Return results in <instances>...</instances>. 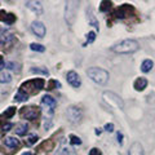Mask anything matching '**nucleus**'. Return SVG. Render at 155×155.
<instances>
[{
    "instance_id": "f257e3e1",
    "label": "nucleus",
    "mask_w": 155,
    "mask_h": 155,
    "mask_svg": "<svg viewBox=\"0 0 155 155\" xmlns=\"http://www.w3.org/2000/svg\"><path fill=\"white\" fill-rule=\"evenodd\" d=\"M138 43L134 39H124V40L119 41L118 44L111 47V51L118 53V54H130L138 51Z\"/></svg>"
},
{
    "instance_id": "f03ea898",
    "label": "nucleus",
    "mask_w": 155,
    "mask_h": 155,
    "mask_svg": "<svg viewBox=\"0 0 155 155\" xmlns=\"http://www.w3.org/2000/svg\"><path fill=\"white\" fill-rule=\"evenodd\" d=\"M87 75L91 80H93L94 83L100 84V85H105L106 83L109 81V72L101 69V67H89L88 70H87Z\"/></svg>"
},
{
    "instance_id": "7ed1b4c3",
    "label": "nucleus",
    "mask_w": 155,
    "mask_h": 155,
    "mask_svg": "<svg viewBox=\"0 0 155 155\" xmlns=\"http://www.w3.org/2000/svg\"><path fill=\"white\" fill-rule=\"evenodd\" d=\"M44 88V80L43 79H31V80H27L25 81L19 91H22L23 93H26L27 96L30 94H36L39 91H41Z\"/></svg>"
},
{
    "instance_id": "20e7f679",
    "label": "nucleus",
    "mask_w": 155,
    "mask_h": 155,
    "mask_svg": "<svg viewBox=\"0 0 155 155\" xmlns=\"http://www.w3.org/2000/svg\"><path fill=\"white\" fill-rule=\"evenodd\" d=\"M102 98H104L105 102L110 107H113V109H119V110H122V109L124 107L123 100L120 98L118 94H115L114 92H104Z\"/></svg>"
},
{
    "instance_id": "39448f33",
    "label": "nucleus",
    "mask_w": 155,
    "mask_h": 155,
    "mask_svg": "<svg viewBox=\"0 0 155 155\" xmlns=\"http://www.w3.org/2000/svg\"><path fill=\"white\" fill-rule=\"evenodd\" d=\"M66 116L69 119V122L72 124H78L81 122L83 119V111H81L79 107L76 106H70L69 109L66 110Z\"/></svg>"
},
{
    "instance_id": "423d86ee",
    "label": "nucleus",
    "mask_w": 155,
    "mask_h": 155,
    "mask_svg": "<svg viewBox=\"0 0 155 155\" xmlns=\"http://www.w3.org/2000/svg\"><path fill=\"white\" fill-rule=\"evenodd\" d=\"M133 13H134V8L132 5H129V4H123V5H120L114 12L113 16L115 18H118V19H124V18H127V17L133 16Z\"/></svg>"
},
{
    "instance_id": "0eeeda50",
    "label": "nucleus",
    "mask_w": 155,
    "mask_h": 155,
    "mask_svg": "<svg viewBox=\"0 0 155 155\" xmlns=\"http://www.w3.org/2000/svg\"><path fill=\"white\" fill-rule=\"evenodd\" d=\"M19 114H21L23 119L35 120L39 118V115H40V110H39V107H35V106H27V107H22Z\"/></svg>"
},
{
    "instance_id": "6e6552de",
    "label": "nucleus",
    "mask_w": 155,
    "mask_h": 155,
    "mask_svg": "<svg viewBox=\"0 0 155 155\" xmlns=\"http://www.w3.org/2000/svg\"><path fill=\"white\" fill-rule=\"evenodd\" d=\"M76 7H78V3L76 2H69L66 3V8H65V18H66V22L71 26L72 22H74V18H75V13H76Z\"/></svg>"
},
{
    "instance_id": "1a4fd4ad",
    "label": "nucleus",
    "mask_w": 155,
    "mask_h": 155,
    "mask_svg": "<svg viewBox=\"0 0 155 155\" xmlns=\"http://www.w3.org/2000/svg\"><path fill=\"white\" fill-rule=\"evenodd\" d=\"M31 31L35 34L38 38H44L45 32H47V28L44 26V23H41L40 21H34L31 23Z\"/></svg>"
},
{
    "instance_id": "9d476101",
    "label": "nucleus",
    "mask_w": 155,
    "mask_h": 155,
    "mask_svg": "<svg viewBox=\"0 0 155 155\" xmlns=\"http://www.w3.org/2000/svg\"><path fill=\"white\" fill-rule=\"evenodd\" d=\"M66 80L67 83H69L71 87H74V88H79L81 85V80H80V76L78 75V72L75 71H69L66 74Z\"/></svg>"
},
{
    "instance_id": "9b49d317",
    "label": "nucleus",
    "mask_w": 155,
    "mask_h": 155,
    "mask_svg": "<svg viewBox=\"0 0 155 155\" xmlns=\"http://www.w3.org/2000/svg\"><path fill=\"white\" fill-rule=\"evenodd\" d=\"M13 41H14V36L12 34L7 32L5 30H3V28H0V47L9 45V44H12Z\"/></svg>"
},
{
    "instance_id": "f8f14e48",
    "label": "nucleus",
    "mask_w": 155,
    "mask_h": 155,
    "mask_svg": "<svg viewBox=\"0 0 155 155\" xmlns=\"http://www.w3.org/2000/svg\"><path fill=\"white\" fill-rule=\"evenodd\" d=\"M41 105L44 106L45 109H51V110L54 111L56 106H57V101H56V98H53L52 96L45 94V96L41 98Z\"/></svg>"
},
{
    "instance_id": "ddd939ff",
    "label": "nucleus",
    "mask_w": 155,
    "mask_h": 155,
    "mask_svg": "<svg viewBox=\"0 0 155 155\" xmlns=\"http://www.w3.org/2000/svg\"><path fill=\"white\" fill-rule=\"evenodd\" d=\"M25 5L32 11L36 16H41L43 14V7H41V3L40 2H26Z\"/></svg>"
},
{
    "instance_id": "4468645a",
    "label": "nucleus",
    "mask_w": 155,
    "mask_h": 155,
    "mask_svg": "<svg viewBox=\"0 0 155 155\" xmlns=\"http://www.w3.org/2000/svg\"><path fill=\"white\" fill-rule=\"evenodd\" d=\"M147 83H149V81H147L146 78L140 76V78H137V79L134 80V84H133V87H134V89H136V91L141 92V91H143V89L147 87Z\"/></svg>"
},
{
    "instance_id": "2eb2a0df",
    "label": "nucleus",
    "mask_w": 155,
    "mask_h": 155,
    "mask_svg": "<svg viewBox=\"0 0 155 155\" xmlns=\"http://www.w3.org/2000/svg\"><path fill=\"white\" fill-rule=\"evenodd\" d=\"M128 155H143V147L140 142H134L132 143V146L129 147V153Z\"/></svg>"
},
{
    "instance_id": "dca6fc26",
    "label": "nucleus",
    "mask_w": 155,
    "mask_h": 155,
    "mask_svg": "<svg viewBox=\"0 0 155 155\" xmlns=\"http://www.w3.org/2000/svg\"><path fill=\"white\" fill-rule=\"evenodd\" d=\"M87 14H88V22H89V25L93 26L96 30H100L98 21L96 19V16L93 14V11H92V8H88V11H87Z\"/></svg>"
},
{
    "instance_id": "f3484780",
    "label": "nucleus",
    "mask_w": 155,
    "mask_h": 155,
    "mask_svg": "<svg viewBox=\"0 0 155 155\" xmlns=\"http://www.w3.org/2000/svg\"><path fill=\"white\" fill-rule=\"evenodd\" d=\"M16 134L17 136H25L28 132V125L26 123H19L16 125Z\"/></svg>"
},
{
    "instance_id": "a211bd4d",
    "label": "nucleus",
    "mask_w": 155,
    "mask_h": 155,
    "mask_svg": "<svg viewBox=\"0 0 155 155\" xmlns=\"http://www.w3.org/2000/svg\"><path fill=\"white\" fill-rule=\"evenodd\" d=\"M4 143H5V146H8V147L16 149L19 145V141L16 137H5V140H4Z\"/></svg>"
},
{
    "instance_id": "6ab92c4d",
    "label": "nucleus",
    "mask_w": 155,
    "mask_h": 155,
    "mask_svg": "<svg viewBox=\"0 0 155 155\" xmlns=\"http://www.w3.org/2000/svg\"><path fill=\"white\" fill-rule=\"evenodd\" d=\"M153 67H154V62L147 58V60H145L141 64V71L142 72H149V71H151Z\"/></svg>"
},
{
    "instance_id": "aec40b11",
    "label": "nucleus",
    "mask_w": 155,
    "mask_h": 155,
    "mask_svg": "<svg viewBox=\"0 0 155 155\" xmlns=\"http://www.w3.org/2000/svg\"><path fill=\"white\" fill-rule=\"evenodd\" d=\"M53 147H54V142H53L52 140H48V141L43 142V143L40 145L39 150H41V151H52Z\"/></svg>"
},
{
    "instance_id": "412c9836",
    "label": "nucleus",
    "mask_w": 155,
    "mask_h": 155,
    "mask_svg": "<svg viewBox=\"0 0 155 155\" xmlns=\"http://www.w3.org/2000/svg\"><path fill=\"white\" fill-rule=\"evenodd\" d=\"M12 81V75L9 72L4 71V72H0V83L2 84H8Z\"/></svg>"
},
{
    "instance_id": "4be33fe9",
    "label": "nucleus",
    "mask_w": 155,
    "mask_h": 155,
    "mask_svg": "<svg viewBox=\"0 0 155 155\" xmlns=\"http://www.w3.org/2000/svg\"><path fill=\"white\" fill-rule=\"evenodd\" d=\"M14 100L18 101V102H25V101L28 100V96L26 93H23L22 91H18L16 93V96H14Z\"/></svg>"
},
{
    "instance_id": "5701e85b",
    "label": "nucleus",
    "mask_w": 155,
    "mask_h": 155,
    "mask_svg": "<svg viewBox=\"0 0 155 155\" xmlns=\"http://www.w3.org/2000/svg\"><path fill=\"white\" fill-rule=\"evenodd\" d=\"M30 71L32 74H41V75H45V76L49 75V71L47 69H41V67H31Z\"/></svg>"
},
{
    "instance_id": "b1692460",
    "label": "nucleus",
    "mask_w": 155,
    "mask_h": 155,
    "mask_svg": "<svg viewBox=\"0 0 155 155\" xmlns=\"http://www.w3.org/2000/svg\"><path fill=\"white\" fill-rule=\"evenodd\" d=\"M54 88H61V83L60 81H57L54 79H51L49 81H48V84H47V89H54Z\"/></svg>"
},
{
    "instance_id": "393cba45",
    "label": "nucleus",
    "mask_w": 155,
    "mask_h": 155,
    "mask_svg": "<svg viewBox=\"0 0 155 155\" xmlns=\"http://www.w3.org/2000/svg\"><path fill=\"white\" fill-rule=\"evenodd\" d=\"M5 67L12 71H17V72H19V70H21L19 69V65L16 64V62H5Z\"/></svg>"
},
{
    "instance_id": "a878e982",
    "label": "nucleus",
    "mask_w": 155,
    "mask_h": 155,
    "mask_svg": "<svg viewBox=\"0 0 155 155\" xmlns=\"http://www.w3.org/2000/svg\"><path fill=\"white\" fill-rule=\"evenodd\" d=\"M30 48H31V51H34V52H40V53L45 51V48L43 47L41 44H36V43H31Z\"/></svg>"
},
{
    "instance_id": "bb28decb",
    "label": "nucleus",
    "mask_w": 155,
    "mask_h": 155,
    "mask_svg": "<svg viewBox=\"0 0 155 155\" xmlns=\"http://www.w3.org/2000/svg\"><path fill=\"white\" fill-rule=\"evenodd\" d=\"M14 114H16V107H8L5 113L3 114V116H5V119H9V118H12Z\"/></svg>"
},
{
    "instance_id": "cd10ccee",
    "label": "nucleus",
    "mask_w": 155,
    "mask_h": 155,
    "mask_svg": "<svg viewBox=\"0 0 155 155\" xmlns=\"http://www.w3.org/2000/svg\"><path fill=\"white\" fill-rule=\"evenodd\" d=\"M14 21H16V16H14L13 13H7V17H5V21L4 22H5L7 25H12Z\"/></svg>"
},
{
    "instance_id": "c85d7f7f",
    "label": "nucleus",
    "mask_w": 155,
    "mask_h": 155,
    "mask_svg": "<svg viewBox=\"0 0 155 155\" xmlns=\"http://www.w3.org/2000/svg\"><path fill=\"white\" fill-rule=\"evenodd\" d=\"M39 140V137L36 134H31V136H28V138H27V141H26V143L28 145V146H31V145H34V143H36V141Z\"/></svg>"
},
{
    "instance_id": "c756f323",
    "label": "nucleus",
    "mask_w": 155,
    "mask_h": 155,
    "mask_svg": "<svg viewBox=\"0 0 155 155\" xmlns=\"http://www.w3.org/2000/svg\"><path fill=\"white\" fill-rule=\"evenodd\" d=\"M111 7V2H101V7H100V11L101 12H106L109 11Z\"/></svg>"
},
{
    "instance_id": "7c9ffc66",
    "label": "nucleus",
    "mask_w": 155,
    "mask_h": 155,
    "mask_svg": "<svg viewBox=\"0 0 155 155\" xmlns=\"http://www.w3.org/2000/svg\"><path fill=\"white\" fill-rule=\"evenodd\" d=\"M70 142H71L72 145H81V140L78 137V136L70 134Z\"/></svg>"
},
{
    "instance_id": "2f4dec72",
    "label": "nucleus",
    "mask_w": 155,
    "mask_h": 155,
    "mask_svg": "<svg viewBox=\"0 0 155 155\" xmlns=\"http://www.w3.org/2000/svg\"><path fill=\"white\" fill-rule=\"evenodd\" d=\"M96 40V32H93V31H91V32H88V35H87V43H93Z\"/></svg>"
},
{
    "instance_id": "473e14b6",
    "label": "nucleus",
    "mask_w": 155,
    "mask_h": 155,
    "mask_svg": "<svg viewBox=\"0 0 155 155\" xmlns=\"http://www.w3.org/2000/svg\"><path fill=\"white\" fill-rule=\"evenodd\" d=\"M52 127V119L51 118H45V122H44V128L45 130H48Z\"/></svg>"
},
{
    "instance_id": "72a5a7b5",
    "label": "nucleus",
    "mask_w": 155,
    "mask_h": 155,
    "mask_svg": "<svg viewBox=\"0 0 155 155\" xmlns=\"http://www.w3.org/2000/svg\"><path fill=\"white\" fill-rule=\"evenodd\" d=\"M89 155H102V153L100 151V149L93 147V149H91V150H89Z\"/></svg>"
},
{
    "instance_id": "f704fd0d",
    "label": "nucleus",
    "mask_w": 155,
    "mask_h": 155,
    "mask_svg": "<svg viewBox=\"0 0 155 155\" xmlns=\"http://www.w3.org/2000/svg\"><path fill=\"white\" fill-rule=\"evenodd\" d=\"M104 129L106 130V132H113V130H114V124H113V123L106 124L105 127H104Z\"/></svg>"
},
{
    "instance_id": "c9c22d12",
    "label": "nucleus",
    "mask_w": 155,
    "mask_h": 155,
    "mask_svg": "<svg viewBox=\"0 0 155 155\" xmlns=\"http://www.w3.org/2000/svg\"><path fill=\"white\" fill-rule=\"evenodd\" d=\"M11 128H13V124L12 123H7L3 125V132H8V130H11Z\"/></svg>"
},
{
    "instance_id": "e433bc0d",
    "label": "nucleus",
    "mask_w": 155,
    "mask_h": 155,
    "mask_svg": "<svg viewBox=\"0 0 155 155\" xmlns=\"http://www.w3.org/2000/svg\"><path fill=\"white\" fill-rule=\"evenodd\" d=\"M5 17H7V13L5 11H0V21H5Z\"/></svg>"
},
{
    "instance_id": "4c0bfd02",
    "label": "nucleus",
    "mask_w": 155,
    "mask_h": 155,
    "mask_svg": "<svg viewBox=\"0 0 155 155\" xmlns=\"http://www.w3.org/2000/svg\"><path fill=\"white\" fill-rule=\"evenodd\" d=\"M116 137H118V142H119V145H122V143H123V133H122V132H119Z\"/></svg>"
},
{
    "instance_id": "58836bf2",
    "label": "nucleus",
    "mask_w": 155,
    "mask_h": 155,
    "mask_svg": "<svg viewBox=\"0 0 155 155\" xmlns=\"http://www.w3.org/2000/svg\"><path fill=\"white\" fill-rule=\"evenodd\" d=\"M3 67H5V62H4L3 56H0V70H2Z\"/></svg>"
},
{
    "instance_id": "ea45409f",
    "label": "nucleus",
    "mask_w": 155,
    "mask_h": 155,
    "mask_svg": "<svg viewBox=\"0 0 155 155\" xmlns=\"http://www.w3.org/2000/svg\"><path fill=\"white\" fill-rule=\"evenodd\" d=\"M22 155H32V154H31V153H30V151H26V153H23V154H22Z\"/></svg>"
}]
</instances>
